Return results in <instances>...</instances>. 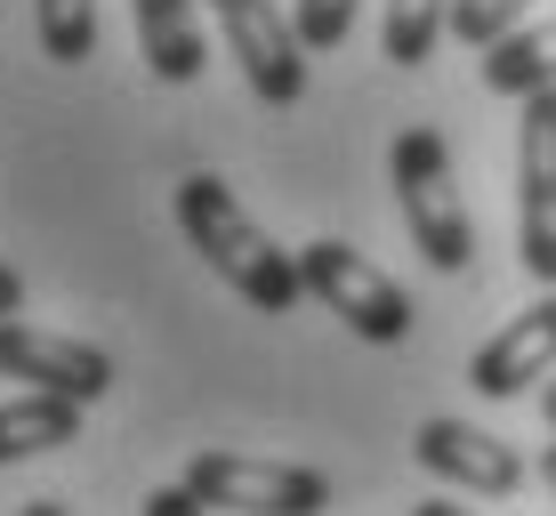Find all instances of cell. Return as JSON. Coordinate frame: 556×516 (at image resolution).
I'll list each match as a JSON object with an SVG mask.
<instances>
[{
  "label": "cell",
  "instance_id": "cell-13",
  "mask_svg": "<svg viewBox=\"0 0 556 516\" xmlns=\"http://www.w3.org/2000/svg\"><path fill=\"white\" fill-rule=\"evenodd\" d=\"M444 25H452V0H388L379 9V49H388V65H428Z\"/></svg>",
  "mask_w": 556,
  "mask_h": 516
},
{
  "label": "cell",
  "instance_id": "cell-20",
  "mask_svg": "<svg viewBox=\"0 0 556 516\" xmlns=\"http://www.w3.org/2000/svg\"><path fill=\"white\" fill-rule=\"evenodd\" d=\"M412 516H476V508H452V501H419Z\"/></svg>",
  "mask_w": 556,
  "mask_h": 516
},
{
  "label": "cell",
  "instance_id": "cell-10",
  "mask_svg": "<svg viewBox=\"0 0 556 516\" xmlns=\"http://www.w3.org/2000/svg\"><path fill=\"white\" fill-rule=\"evenodd\" d=\"M129 16H138V49H146L153 81H169V89L202 81L210 41H202V16H194V0H129Z\"/></svg>",
  "mask_w": 556,
  "mask_h": 516
},
{
  "label": "cell",
  "instance_id": "cell-6",
  "mask_svg": "<svg viewBox=\"0 0 556 516\" xmlns=\"http://www.w3.org/2000/svg\"><path fill=\"white\" fill-rule=\"evenodd\" d=\"M210 16H218L226 56L242 65V81H251L258 105H299L306 98V49H299L291 16H282L275 0H210Z\"/></svg>",
  "mask_w": 556,
  "mask_h": 516
},
{
  "label": "cell",
  "instance_id": "cell-9",
  "mask_svg": "<svg viewBox=\"0 0 556 516\" xmlns=\"http://www.w3.org/2000/svg\"><path fill=\"white\" fill-rule=\"evenodd\" d=\"M548 372H556V291H541L525 315H508L501 331L468 355V388L501 395V404L508 395H532Z\"/></svg>",
  "mask_w": 556,
  "mask_h": 516
},
{
  "label": "cell",
  "instance_id": "cell-1",
  "mask_svg": "<svg viewBox=\"0 0 556 516\" xmlns=\"http://www.w3.org/2000/svg\"><path fill=\"white\" fill-rule=\"evenodd\" d=\"M178 226H186V242L202 251L210 275H226V291L251 299L258 315H299L306 307L299 251H275L266 226L235 202V186H226V178H210V169L178 178Z\"/></svg>",
  "mask_w": 556,
  "mask_h": 516
},
{
  "label": "cell",
  "instance_id": "cell-19",
  "mask_svg": "<svg viewBox=\"0 0 556 516\" xmlns=\"http://www.w3.org/2000/svg\"><path fill=\"white\" fill-rule=\"evenodd\" d=\"M541 428L556 436V372H548V388H541Z\"/></svg>",
  "mask_w": 556,
  "mask_h": 516
},
{
  "label": "cell",
  "instance_id": "cell-4",
  "mask_svg": "<svg viewBox=\"0 0 556 516\" xmlns=\"http://www.w3.org/2000/svg\"><path fill=\"white\" fill-rule=\"evenodd\" d=\"M210 516H323L331 476L291 468V461H251V452H194L178 476Z\"/></svg>",
  "mask_w": 556,
  "mask_h": 516
},
{
  "label": "cell",
  "instance_id": "cell-14",
  "mask_svg": "<svg viewBox=\"0 0 556 516\" xmlns=\"http://www.w3.org/2000/svg\"><path fill=\"white\" fill-rule=\"evenodd\" d=\"M33 33H41L49 65H89L98 56V0H33Z\"/></svg>",
  "mask_w": 556,
  "mask_h": 516
},
{
  "label": "cell",
  "instance_id": "cell-2",
  "mask_svg": "<svg viewBox=\"0 0 556 516\" xmlns=\"http://www.w3.org/2000/svg\"><path fill=\"white\" fill-rule=\"evenodd\" d=\"M388 178H395V202H404L412 251L428 259L435 275H468V259H476V218H468V202H459L452 146L435 138L428 122L395 129V146H388Z\"/></svg>",
  "mask_w": 556,
  "mask_h": 516
},
{
  "label": "cell",
  "instance_id": "cell-22",
  "mask_svg": "<svg viewBox=\"0 0 556 516\" xmlns=\"http://www.w3.org/2000/svg\"><path fill=\"white\" fill-rule=\"evenodd\" d=\"M541 476H548V492H556V436H548V452H541Z\"/></svg>",
  "mask_w": 556,
  "mask_h": 516
},
{
  "label": "cell",
  "instance_id": "cell-21",
  "mask_svg": "<svg viewBox=\"0 0 556 516\" xmlns=\"http://www.w3.org/2000/svg\"><path fill=\"white\" fill-rule=\"evenodd\" d=\"M16 516H65V501H25Z\"/></svg>",
  "mask_w": 556,
  "mask_h": 516
},
{
  "label": "cell",
  "instance_id": "cell-16",
  "mask_svg": "<svg viewBox=\"0 0 556 516\" xmlns=\"http://www.w3.org/2000/svg\"><path fill=\"white\" fill-rule=\"evenodd\" d=\"M291 33H299V49H306V56L348 49V33H355V0H291Z\"/></svg>",
  "mask_w": 556,
  "mask_h": 516
},
{
  "label": "cell",
  "instance_id": "cell-11",
  "mask_svg": "<svg viewBox=\"0 0 556 516\" xmlns=\"http://www.w3.org/2000/svg\"><path fill=\"white\" fill-rule=\"evenodd\" d=\"M81 412L89 404H73V395H56V388L9 395V404H0V468L33 461V452H56V444H81Z\"/></svg>",
  "mask_w": 556,
  "mask_h": 516
},
{
  "label": "cell",
  "instance_id": "cell-7",
  "mask_svg": "<svg viewBox=\"0 0 556 516\" xmlns=\"http://www.w3.org/2000/svg\"><path fill=\"white\" fill-rule=\"evenodd\" d=\"M0 379H25V388H56L73 404H98L113 388V355L89 348V339L41 331V323H0Z\"/></svg>",
  "mask_w": 556,
  "mask_h": 516
},
{
  "label": "cell",
  "instance_id": "cell-18",
  "mask_svg": "<svg viewBox=\"0 0 556 516\" xmlns=\"http://www.w3.org/2000/svg\"><path fill=\"white\" fill-rule=\"evenodd\" d=\"M9 315H25V275L0 259V323H9Z\"/></svg>",
  "mask_w": 556,
  "mask_h": 516
},
{
  "label": "cell",
  "instance_id": "cell-3",
  "mask_svg": "<svg viewBox=\"0 0 556 516\" xmlns=\"http://www.w3.org/2000/svg\"><path fill=\"white\" fill-rule=\"evenodd\" d=\"M299 275H306V299H315L323 315H339L355 339H371V348H404V339L419 331L412 291L388 275V266H371L355 242L315 235V242L299 251Z\"/></svg>",
  "mask_w": 556,
  "mask_h": 516
},
{
  "label": "cell",
  "instance_id": "cell-8",
  "mask_svg": "<svg viewBox=\"0 0 556 516\" xmlns=\"http://www.w3.org/2000/svg\"><path fill=\"white\" fill-rule=\"evenodd\" d=\"M412 461L428 476H444V484H459V492H484V501L525 492V461H516V444H501L492 428H468V419H419Z\"/></svg>",
  "mask_w": 556,
  "mask_h": 516
},
{
  "label": "cell",
  "instance_id": "cell-5",
  "mask_svg": "<svg viewBox=\"0 0 556 516\" xmlns=\"http://www.w3.org/2000/svg\"><path fill=\"white\" fill-rule=\"evenodd\" d=\"M516 259L541 291H556V89L516 105Z\"/></svg>",
  "mask_w": 556,
  "mask_h": 516
},
{
  "label": "cell",
  "instance_id": "cell-12",
  "mask_svg": "<svg viewBox=\"0 0 556 516\" xmlns=\"http://www.w3.org/2000/svg\"><path fill=\"white\" fill-rule=\"evenodd\" d=\"M484 89L508 105H525L532 89H556V16L548 25H516L484 49Z\"/></svg>",
  "mask_w": 556,
  "mask_h": 516
},
{
  "label": "cell",
  "instance_id": "cell-15",
  "mask_svg": "<svg viewBox=\"0 0 556 516\" xmlns=\"http://www.w3.org/2000/svg\"><path fill=\"white\" fill-rule=\"evenodd\" d=\"M532 16V0H452V41H468V49H492L501 33H516Z\"/></svg>",
  "mask_w": 556,
  "mask_h": 516
},
{
  "label": "cell",
  "instance_id": "cell-17",
  "mask_svg": "<svg viewBox=\"0 0 556 516\" xmlns=\"http://www.w3.org/2000/svg\"><path fill=\"white\" fill-rule=\"evenodd\" d=\"M146 516H210L186 484H162V492H146Z\"/></svg>",
  "mask_w": 556,
  "mask_h": 516
}]
</instances>
